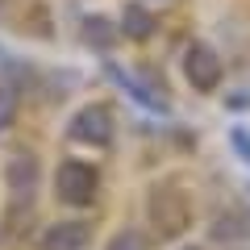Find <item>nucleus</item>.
<instances>
[{"label":"nucleus","instance_id":"7","mask_svg":"<svg viewBox=\"0 0 250 250\" xmlns=\"http://www.w3.org/2000/svg\"><path fill=\"white\" fill-rule=\"evenodd\" d=\"M104 250H146V242H142V233H138V229H125V233H117Z\"/></svg>","mask_w":250,"mask_h":250},{"label":"nucleus","instance_id":"8","mask_svg":"<svg viewBox=\"0 0 250 250\" xmlns=\"http://www.w3.org/2000/svg\"><path fill=\"white\" fill-rule=\"evenodd\" d=\"M108 21L104 17H92L88 21V29H83V38H88V42H96V46H108V42H113V34H108Z\"/></svg>","mask_w":250,"mask_h":250},{"label":"nucleus","instance_id":"4","mask_svg":"<svg viewBox=\"0 0 250 250\" xmlns=\"http://www.w3.org/2000/svg\"><path fill=\"white\" fill-rule=\"evenodd\" d=\"M83 242H88V229L80 221H62L42 238V250H83Z\"/></svg>","mask_w":250,"mask_h":250},{"label":"nucleus","instance_id":"2","mask_svg":"<svg viewBox=\"0 0 250 250\" xmlns=\"http://www.w3.org/2000/svg\"><path fill=\"white\" fill-rule=\"evenodd\" d=\"M184 75H188L192 88L213 92L217 83H221V59H217L205 42H192V46H188V54H184Z\"/></svg>","mask_w":250,"mask_h":250},{"label":"nucleus","instance_id":"6","mask_svg":"<svg viewBox=\"0 0 250 250\" xmlns=\"http://www.w3.org/2000/svg\"><path fill=\"white\" fill-rule=\"evenodd\" d=\"M9 179H13V188L21 184V179H25V188L34 184V159H29V154H17V159L9 163Z\"/></svg>","mask_w":250,"mask_h":250},{"label":"nucleus","instance_id":"3","mask_svg":"<svg viewBox=\"0 0 250 250\" xmlns=\"http://www.w3.org/2000/svg\"><path fill=\"white\" fill-rule=\"evenodd\" d=\"M71 138L83 146H108L113 142V117H108V108H100V104L80 108L71 117Z\"/></svg>","mask_w":250,"mask_h":250},{"label":"nucleus","instance_id":"5","mask_svg":"<svg viewBox=\"0 0 250 250\" xmlns=\"http://www.w3.org/2000/svg\"><path fill=\"white\" fill-rule=\"evenodd\" d=\"M150 25H154V21H150V13H146L142 4H125V13H121V29H125L129 38H146V34H150Z\"/></svg>","mask_w":250,"mask_h":250},{"label":"nucleus","instance_id":"9","mask_svg":"<svg viewBox=\"0 0 250 250\" xmlns=\"http://www.w3.org/2000/svg\"><path fill=\"white\" fill-rule=\"evenodd\" d=\"M13 108H17V100H13V92H0V129L13 121Z\"/></svg>","mask_w":250,"mask_h":250},{"label":"nucleus","instance_id":"1","mask_svg":"<svg viewBox=\"0 0 250 250\" xmlns=\"http://www.w3.org/2000/svg\"><path fill=\"white\" fill-rule=\"evenodd\" d=\"M54 192L67 205H92V196H96V167L83 163V159L59 163V171H54Z\"/></svg>","mask_w":250,"mask_h":250}]
</instances>
